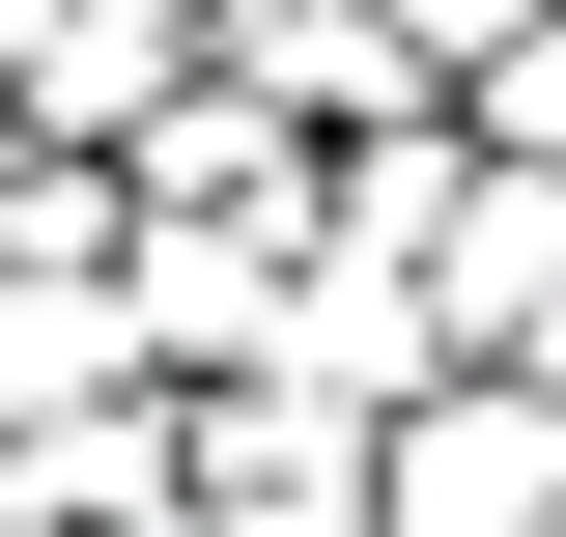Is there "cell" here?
<instances>
[{
    "label": "cell",
    "instance_id": "obj_2",
    "mask_svg": "<svg viewBox=\"0 0 566 537\" xmlns=\"http://www.w3.org/2000/svg\"><path fill=\"white\" fill-rule=\"evenodd\" d=\"M170 57H199V0H57L0 114H29V141H142V85H170Z\"/></svg>",
    "mask_w": 566,
    "mask_h": 537
},
{
    "label": "cell",
    "instance_id": "obj_6",
    "mask_svg": "<svg viewBox=\"0 0 566 537\" xmlns=\"http://www.w3.org/2000/svg\"><path fill=\"white\" fill-rule=\"evenodd\" d=\"M0 170H29V114H0Z\"/></svg>",
    "mask_w": 566,
    "mask_h": 537
},
{
    "label": "cell",
    "instance_id": "obj_5",
    "mask_svg": "<svg viewBox=\"0 0 566 537\" xmlns=\"http://www.w3.org/2000/svg\"><path fill=\"white\" fill-rule=\"evenodd\" d=\"M29 29H57V0H0V85H29Z\"/></svg>",
    "mask_w": 566,
    "mask_h": 537
},
{
    "label": "cell",
    "instance_id": "obj_4",
    "mask_svg": "<svg viewBox=\"0 0 566 537\" xmlns=\"http://www.w3.org/2000/svg\"><path fill=\"white\" fill-rule=\"evenodd\" d=\"M114 537H340V509H255V481H199V453H170V481H142Z\"/></svg>",
    "mask_w": 566,
    "mask_h": 537
},
{
    "label": "cell",
    "instance_id": "obj_3",
    "mask_svg": "<svg viewBox=\"0 0 566 537\" xmlns=\"http://www.w3.org/2000/svg\"><path fill=\"white\" fill-rule=\"evenodd\" d=\"M453 114H482V141H510V170H566V0H510L482 57H453Z\"/></svg>",
    "mask_w": 566,
    "mask_h": 537
},
{
    "label": "cell",
    "instance_id": "obj_1",
    "mask_svg": "<svg viewBox=\"0 0 566 537\" xmlns=\"http://www.w3.org/2000/svg\"><path fill=\"white\" fill-rule=\"evenodd\" d=\"M538 509H566V397H538V368L453 339L424 397H368V509L340 537H538Z\"/></svg>",
    "mask_w": 566,
    "mask_h": 537
}]
</instances>
